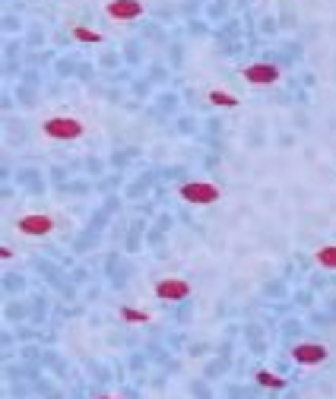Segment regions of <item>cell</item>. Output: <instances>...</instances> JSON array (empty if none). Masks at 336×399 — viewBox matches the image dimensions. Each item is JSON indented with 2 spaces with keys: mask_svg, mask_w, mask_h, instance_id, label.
I'll return each instance as SVG.
<instances>
[{
  "mask_svg": "<svg viewBox=\"0 0 336 399\" xmlns=\"http://www.w3.org/2000/svg\"><path fill=\"white\" fill-rule=\"evenodd\" d=\"M314 260L327 270H336V244H327V247H317L314 251Z\"/></svg>",
  "mask_w": 336,
  "mask_h": 399,
  "instance_id": "cell-8",
  "label": "cell"
},
{
  "mask_svg": "<svg viewBox=\"0 0 336 399\" xmlns=\"http://www.w3.org/2000/svg\"><path fill=\"white\" fill-rule=\"evenodd\" d=\"M101 399H118V396H101Z\"/></svg>",
  "mask_w": 336,
  "mask_h": 399,
  "instance_id": "cell-13",
  "label": "cell"
},
{
  "mask_svg": "<svg viewBox=\"0 0 336 399\" xmlns=\"http://www.w3.org/2000/svg\"><path fill=\"white\" fill-rule=\"evenodd\" d=\"M257 380H260L263 386H270V390H282V386H285V380H282V377H276L273 371H260V374H257Z\"/></svg>",
  "mask_w": 336,
  "mask_h": 399,
  "instance_id": "cell-10",
  "label": "cell"
},
{
  "mask_svg": "<svg viewBox=\"0 0 336 399\" xmlns=\"http://www.w3.org/2000/svg\"><path fill=\"white\" fill-rule=\"evenodd\" d=\"M244 80L254 82V86H270V82L279 80V67H273V63H251V67H244Z\"/></svg>",
  "mask_w": 336,
  "mask_h": 399,
  "instance_id": "cell-5",
  "label": "cell"
},
{
  "mask_svg": "<svg viewBox=\"0 0 336 399\" xmlns=\"http://www.w3.org/2000/svg\"><path fill=\"white\" fill-rule=\"evenodd\" d=\"M120 317L130 320V323H149L152 320V314H146V310H133V308H124L120 310Z\"/></svg>",
  "mask_w": 336,
  "mask_h": 399,
  "instance_id": "cell-11",
  "label": "cell"
},
{
  "mask_svg": "<svg viewBox=\"0 0 336 399\" xmlns=\"http://www.w3.org/2000/svg\"><path fill=\"white\" fill-rule=\"evenodd\" d=\"M73 38H80V42H101V32H95V29H80V25H76V29H73Z\"/></svg>",
  "mask_w": 336,
  "mask_h": 399,
  "instance_id": "cell-12",
  "label": "cell"
},
{
  "mask_svg": "<svg viewBox=\"0 0 336 399\" xmlns=\"http://www.w3.org/2000/svg\"><path fill=\"white\" fill-rule=\"evenodd\" d=\"M143 0H108L105 4V16L114 23H133L137 16H143Z\"/></svg>",
  "mask_w": 336,
  "mask_h": 399,
  "instance_id": "cell-3",
  "label": "cell"
},
{
  "mask_svg": "<svg viewBox=\"0 0 336 399\" xmlns=\"http://www.w3.org/2000/svg\"><path fill=\"white\" fill-rule=\"evenodd\" d=\"M156 295L162 298V301H184V298L190 295V282H184V279H178V276L162 279V282H156Z\"/></svg>",
  "mask_w": 336,
  "mask_h": 399,
  "instance_id": "cell-4",
  "label": "cell"
},
{
  "mask_svg": "<svg viewBox=\"0 0 336 399\" xmlns=\"http://www.w3.org/2000/svg\"><path fill=\"white\" fill-rule=\"evenodd\" d=\"M16 228L23 234H48L51 228H54V219H51V215H23V219L16 222Z\"/></svg>",
  "mask_w": 336,
  "mask_h": 399,
  "instance_id": "cell-7",
  "label": "cell"
},
{
  "mask_svg": "<svg viewBox=\"0 0 336 399\" xmlns=\"http://www.w3.org/2000/svg\"><path fill=\"white\" fill-rule=\"evenodd\" d=\"M292 358L298 365H317V361L327 358V346H321V342H301V346L292 348Z\"/></svg>",
  "mask_w": 336,
  "mask_h": 399,
  "instance_id": "cell-6",
  "label": "cell"
},
{
  "mask_svg": "<svg viewBox=\"0 0 336 399\" xmlns=\"http://www.w3.org/2000/svg\"><path fill=\"white\" fill-rule=\"evenodd\" d=\"M178 194H181L187 203H194V206H206V203L219 200L222 190L216 187L213 181H190V184H181V190H178Z\"/></svg>",
  "mask_w": 336,
  "mask_h": 399,
  "instance_id": "cell-1",
  "label": "cell"
},
{
  "mask_svg": "<svg viewBox=\"0 0 336 399\" xmlns=\"http://www.w3.org/2000/svg\"><path fill=\"white\" fill-rule=\"evenodd\" d=\"M209 101H213V105H219V108H235V105H238V99H235V95H228V92H222V89H213V92H209Z\"/></svg>",
  "mask_w": 336,
  "mask_h": 399,
  "instance_id": "cell-9",
  "label": "cell"
},
{
  "mask_svg": "<svg viewBox=\"0 0 336 399\" xmlns=\"http://www.w3.org/2000/svg\"><path fill=\"white\" fill-rule=\"evenodd\" d=\"M42 130L44 137H54V139H76L86 133V124L76 118H48Z\"/></svg>",
  "mask_w": 336,
  "mask_h": 399,
  "instance_id": "cell-2",
  "label": "cell"
}]
</instances>
